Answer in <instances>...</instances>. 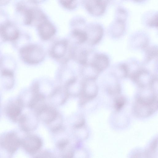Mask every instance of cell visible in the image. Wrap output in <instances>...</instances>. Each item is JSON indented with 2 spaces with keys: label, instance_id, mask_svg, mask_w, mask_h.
Wrapping results in <instances>:
<instances>
[{
  "label": "cell",
  "instance_id": "cell-35",
  "mask_svg": "<svg viewBox=\"0 0 158 158\" xmlns=\"http://www.w3.org/2000/svg\"><path fill=\"white\" fill-rule=\"evenodd\" d=\"M30 1L34 3H39L44 2L45 0H30Z\"/></svg>",
  "mask_w": 158,
  "mask_h": 158
},
{
  "label": "cell",
  "instance_id": "cell-12",
  "mask_svg": "<svg viewBox=\"0 0 158 158\" xmlns=\"http://www.w3.org/2000/svg\"><path fill=\"white\" fill-rule=\"evenodd\" d=\"M23 106V102L20 98L10 102L7 105L6 109L7 116L12 121H18L22 115Z\"/></svg>",
  "mask_w": 158,
  "mask_h": 158
},
{
  "label": "cell",
  "instance_id": "cell-25",
  "mask_svg": "<svg viewBox=\"0 0 158 158\" xmlns=\"http://www.w3.org/2000/svg\"><path fill=\"white\" fill-rule=\"evenodd\" d=\"M145 52L144 62L147 63L156 57L157 56V48L155 46H152L147 47Z\"/></svg>",
  "mask_w": 158,
  "mask_h": 158
},
{
  "label": "cell",
  "instance_id": "cell-17",
  "mask_svg": "<svg viewBox=\"0 0 158 158\" xmlns=\"http://www.w3.org/2000/svg\"><path fill=\"white\" fill-rule=\"evenodd\" d=\"M158 104L148 105L135 102L133 106L134 114L139 118H146L151 116L157 110Z\"/></svg>",
  "mask_w": 158,
  "mask_h": 158
},
{
  "label": "cell",
  "instance_id": "cell-5",
  "mask_svg": "<svg viewBox=\"0 0 158 158\" xmlns=\"http://www.w3.org/2000/svg\"><path fill=\"white\" fill-rule=\"evenodd\" d=\"M20 32L16 26L8 20L0 25V42L12 43L18 38Z\"/></svg>",
  "mask_w": 158,
  "mask_h": 158
},
{
  "label": "cell",
  "instance_id": "cell-18",
  "mask_svg": "<svg viewBox=\"0 0 158 158\" xmlns=\"http://www.w3.org/2000/svg\"><path fill=\"white\" fill-rule=\"evenodd\" d=\"M15 82L14 71L0 70V83L4 88L9 89L13 87Z\"/></svg>",
  "mask_w": 158,
  "mask_h": 158
},
{
  "label": "cell",
  "instance_id": "cell-31",
  "mask_svg": "<svg viewBox=\"0 0 158 158\" xmlns=\"http://www.w3.org/2000/svg\"><path fill=\"white\" fill-rule=\"evenodd\" d=\"M35 155V157L37 158H51L53 157V155L52 153L47 151H43L41 152L39 151Z\"/></svg>",
  "mask_w": 158,
  "mask_h": 158
},
{
  "label": "cell",
  "instance_id": "cell-26",
  "mask_svg": "<svg viewBox=\"0 0 158 158\" xmlns=\"http://www.w3.org/2000/svg\"><path fill=\"white\" fill-rule=\"evenodd\" d=\"M75 131L76 136L81 139H87L88 136V132L85 125L77 128H73Z\"/></svg>",
  "mask_w": 158,
  "mask_h": 158
},
{
  "label": "cell",
  "instance_id": "cell-33",
  "mask_svg": "<svg viewBox=\"0 0 158 158\" xmlns=\"http://www.w3.org/2000/svg\"><path fill=\"white\" fill-rule=\"evenodd\" d=\"M7 20V15L4 11L0 10V25Z\"/></svg>",
  "mask_w": 158,
  "mask_h": 158
},
{
  "label": "cell",
  "instance_id": "cell-3",
  "mask_svg": "<svg viewBox=\"0 0 158 158\" xmlns=\"http://www.w3.org/2000/svg\"><path fill=\"white\" fill-rule=\"evenodd\" d=\"M95 80L93 79H83L81 92L79 96L80 106L84 105L97 95L98 88Z\"/></svg>",
  "mask_w": 158,
  "mask_h": 158
},
{
  "label": "cell",
  "instance_id": "cell-21",
  "mask_svg": "<svg viewBox=\"0 0 158 158\" xmlns=\"http://www.w3.org/2000/svg\"><path fill=\"white\" fill-rule=\"evenodd\" d=\"M16 62L10 56L5 55L0 57V70H6L14 71Z\"/></svg>",
  "mask_w": 158,
  "mask_h": 158
},
{
  "label": "cell",
  "instance_id": "cell-13",
  "mask_svg": "<svg viewBox=\"0 0 158 158\" xmlns=\"http://www.w3.org/2000/svg\"><path fill=\"white\" fill-rule=\"evenodd\" d=\"M83 3L88 12L96 16L103 14L107 6L102 0H83Z\"/></svg>",
  "mask_w": 158,
  "mask_h": 158
},
{
  "label": "cell",
  "instance_id": "cell-8",
  "mask_svg": "<svg viewBox=\"0 0 158 158\" xmlns=\"http://www.w3.org/2000/svg\"><path fill=\"white\" fill-rule=\"evenodd\" d=\"M87 35V42L94 45L98 43L102 39L103 34L102 27L98 24H92L84 29Z\"/></svg>",
  "mask_w": 158,
  "mask_h": 158
},
{
  "label": "cell",
  "instance_id": "cell-23",
  "mask_svg": "<svg viewBox=\"0 0 158 158\" xmlns=\"http://www.w3.org/2000/svg\"><path fill=\"white\" fill-rule=\"evenodd\" d=\"M114 70L115 76L123 78L128 76L130 71L128 65L125 63H121L117 65Z\"/></svg>",
  "mask_w": 158,
  "mask_h": 158
},
{
  "label": "cell",
  "instance_id": "cell-22",
  "mask_svg": "<svg viewBox=\"0 0 158 158\" xmlns=\"http://www.w3.org/2000/svg\"><path fill=\"white\" fill-rule=\"evenodd\" d=\"M124 19L118 17L111 26V33L114 37H118L123 34L125 29Z\"/></svg>",
  "mask_w": 158,
  "mask_h": 158
},
{
  "label": "cell",
  "instance_id": "cell-27",
  "mask_svg": "<svg viewBox=\"0 0 158 158\" xmlns=\"http://www.w3.org/2000/svg\"><path fill=\"white\" fill-rule=\"evenodd\" d=\"M126 103L125 97L123 96H119L115 98L114 101V106L117 111H119L123 108Z\"/></svg>",
  "mask_w": 158,
  "mask_h": 158
},
{
  "label": "cell",
  "instance_id": "cell-1",
  "mask_svg": "<svg viewBox=\"0 0 158 158\" xmlns=\"http://www.w3.org/2000/svg\"><path fill=\"white\" fill-rule=\"evenodd\" d=\"M19 51L21 60L25 64L30 65L41 63L46 56L44 49L37 44H27L21 48Z\"/></svg>",
  "mask_w": 158,
  "mask_h": 158
},
{
  "label": "cell",
  "instance_id": "cell-9",
  "mask_svg": "<svg viewBox=\"0 0 158 158\" xmlns=\"http://www.w3.org/2000/svg\"><path fill=\"white\" fill-rule=\"evenodd\" d=\"M69 96L64 86L60 85L53 89L48 96V99L52 105L60 106L66 102Z\"/></svg>",
  "mask_w": 158,
  "mask_h": 158
},
{
  "label": "cell",
  "instance_id": "cell-29",
  "mask_svg": "<svg viewBox=\"0 0 158 158\" xmlns=\"http://www.w3.org/2000/svg\"><path fill=\"white\" fill-rule=\"evenodd\" d=\"M157 140L156 139L150 144L147 151L145 152L146 156H152L153 153H155L157 150Z\"/></svg>",
  "mask_w": 158,
  "mask_h": 158
},
{
  "label": "cell",
  "instance_id": "cell-32",
  "mask_svg": "<svg viewBox=\"0 0 158 158\" xmlns=\"http://www.w3.org/2000/svg\"><path fill=\"white\" fill-rule=\"evenodd\" d=\"M149 26L152 27H157V15H155L149 20L148 22Z\"/></svg>",
  "mask_w": 158,
  "mask_h": 158
},
{
  "label": "cell",
  "instance_id": "cell-19",
  "mask_svg": "<svg viewBox=\"0 0 158 158\" xmlns=\"http://www.w3.org/2000/svg\"><path fill=\"white\" fill-rule=\"evenodd\" d=\"M80 72V75L83 79L96 80L99 73L89 63L81 65Z\"/></svg>",
  "mask_w": 158,
  "mask_h": 158
},
{
  "label": "cell",
  "instance_id": "cell-34",
  "mask_svg": "<svg viewBox=\"0 0 158 158\" xmlns=\"http://www.w3.org/2000/svg\"><path fill=\"white\" fill-rule=\"evenodd\" d=\"M10 0H0V6H5L7 5Z\"/></svg>",
  "mask_w": 158,
  "mask_h": 158
},
{
  "label": "cell",
  "instance_id": "cell-20",
  "mask_svg": "<svg viewBox=\"0 0 158 158\" xmlns=\"http://www.w3.org/2000/svg\"><path fill=\"white\" fill-rule=\"evenodd\" d=\"M71 35L76 44L81 45L87 42V36L84 29L75 28L72 30Z\"/></svg>",
  "mask_w": 158,
  "mask_h": 158
},
{
  "label": "cell",
  "instance_id": "cell-6",
  "mask_svg": "<svg viewBox=\"0 0 158 158\" xmlns=\"http://www.w3.org/2000/svg\"><path fill=\"white\" fill-rule=\"evenodd\" d=\"M43 145L41 139L34 135H29L21 139V145L28 153L35 155L39 152Z\"/></svg>",
  "mask_w": 158,
  "mask_h": 158
},
{
  "label": "cell",
  "instance_id": "cell-14",
  "mask_svg": "<svg viewBox=\"0 0 158 158\" xmlns=\"http://www.w3.org/2000/svg\"><path fill=\"white\" fill-rule=\"evenodd\" d=\"M37 115L39 119L48 125L54 121L60 114L53 106L47 104Z\"/></svg>",
  "mask_w": 158,
  "mask_h": 158
},
{
  "label": "cell",
  "instance_id": "cell-7",
  "mask_svg": "<svg viewBox=\"0 0 158 158\" xmlns=\"http://www.w3.org/2000/svg\"><path fill=\"white\" fill-rule=\"evenodd\" d=\"M0 145L7 152L12 154L21 145V139L15 133L10 132L2 137L0 141Z\"/></svg>",
  "mask_w": 158,
  "mask_h": 158
},
{
  "label": "cell",
  "instance_id": "cell-16",
  "mask_svg": "<svg viewBox=\"0 0 158 158\" xmlns=\"http://www.w3.org/2000/svg\"><path fill=\"white\" fill-rule=\"evenodd\" d=\"M83 79H80L75 76L67 81L63 85L69 96L79 97L80 95L82 87Z\"/></svg>",
  "mask_w": 158,
  "mask_h": 158
},
{
  "label": "cell",
  "instance_id": "cell-24",
  "mask_svg": "<svg viewBox=\"0 0 158 158\" xmlns=\"http://www.w3.org/2000/svg\"><path fill=\"white\" fill-rule=\"evenodd\" d=\"M30 40V37L28 35L20 32L18 38L12 43L16 49L19 50L22 47L29 43Z\"/></svg>",
  "mask_w": 158,
  "mask_h": 158
},
{
  "label": "cell",
  "instance_id": "cell-10",
  "mask_svg": "<svg viewBox=\"0 0 158 158\" xmlns=\"http://www.w3.org/2000/svg\"><path fill=\"white\" fill-rule=\"evenodd\" d=\"M39 118L34 111L32 114H22L18 121L22 129L26 132H29L36 128Z\"/></svg>",
  "mask_w": 158,
  "mask_h": 158
},
{
  "label": "cell",
  "instance_id": "cell-15",
  "mask_svg": "<svg viewBox=\"0 0 158 158\" xmlns=\"http://www.w3.org/2000/svg\"><path fill=\"white\" fill-rule=\"evenodd\" d=\"M109 62V58L106 55L97 53L93 55L87 63L91 64L100 73L108 67Z\"/></svg>",
  "mask_w": 158,
  "mask_h": 158
},
{
  "label": "cell",
  "instance_id": "cell-2",
  "mask_svg": "<svg viewBox=\"0 0 158 158\" xmlns=\"http://www.w3.org/2000/svg\"><path fill=\"white\" fill-rule=\"evenodd\" d=\"M128 76L141 88L152 86L156 81L155 76L148 70L142 68L137 69L130 73Z\"/></svg>",
  "mask_w": 158,
  "mask_h": 158
},
{
  "label": "cell",
  "instance_id": "cell-11",
  "mask_svg": "<svg viewBox=\"0 0 158 158\" xmlns=\"http://www.w3.org/2000/svg\"><path fill=\"white\" fill-rule=\"evenodd\" d=\"M37 26L38 35L43 40H50L56 33L55 27L48 19L40 23Z\"/></svg>",
  "mask_w": 158,
  "mask_h": 158
},
{
  "label": "cell",
  "instance_id": "cell-36",
  "mask_svg": "<svg viewBox=\"0 0 158 158\" xmlns=\"http://www.w3.org/2000/svg\"><path fill=\"white\" fill-rule=\"evenodd\" d=\"M135 2H141L145 0H133Z\"/></svg>",
  "mask_w": 158,
  "mask_h": 158
},
{
  "label": "cell",
  "instance_id": "cell-28",
  "mask_svg": "<svg viewBox=\"0 0 158 158\" xmlns=\"http://www.w3.org/2000/svg\"><path fill=\"white\" fill-rule=\"evenodd\" d=\"M76 0H59L61 5L68 9H73L76 7Z\"/></svg>",
  "mask_w": 158,
  "mask_h": 158
},
{
  "label": "cell",
  "instance_id": "cell-30",
  "mask_svg": "<svg viewBox=\"0 0 158 158\" xmlns=\"http://www.w3.org/2000/svg\"><path fill=\"white\" fill-rule=\"evenodd\" d=\"M69 144L70 142L68 139H63L58 141L56 143V146L60 150Z\"/></svg>",
  "mask_w": 158,
  "mask_h": 158
},
{
  "label": "cell",
  "instance_id": "cell-4",
  "mask_svg": "<svg viewBox=\"0 0 158 158\" xmlns=\"http://www.w3.org/2000/svg\"><path fill=\"white\" fill-rule=\"evenodd\" d=\"M69 41L67 39H61L56 42L50 50V56L52 58L58 60L64 59V62L62 64L67 62L65 57L68 53L71 52V48L69 47Z\"/></svg>",
  "mask_w": 158,
  "mask_h": 158
}]
</instances>
